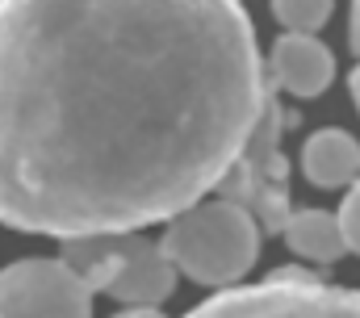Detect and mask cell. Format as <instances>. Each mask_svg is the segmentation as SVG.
Returning a JSON list of instances; mask_svg holds the SVG:
<instances>
[{"instance_id": "1", "label": "cell", "mask_w": 360, "mask_h": 318, "mask_svg": "<svg viewBox=\"0 0 360 318\" xmlns=\"http://www.w3.org/2000/svg\"><path fill=\"white\" fill-rule=\"evenodd\" d=\"M269 96L243 0H0V222H172L218 193Z\"/></svg>"}, {"instance_id": "2", "label": "cell", "mask_w": 360, "mask_h": 318, "mask_svg": "<svg viewBox=\"0 0 360 318\" xmlns=\"http://www.w3.org/2000/svg\"><path fill=\"white\" fill-rule=\"evenodd\" d=\"M160 243L188 281L226 289L260 260V218L231 197H210L176 214Z\"/></svg>"}, {"instance_id": "3", "label": "cell", "mask_w": 360, "mask_h": 318, "mask_svg": "<svg viewBox=\"0 0 360 318\" xmlns=\"http://www.w3.org/2000/svg\"><path fill=\"white\" fill-rule=\"evenodd\" d=\"M63 260L89 281L92 293H109L122 306H160L176 289V264L164 243L134 231L63 238Z\"/></svg>"}, {"instance_id": "4", "label": "cell", "mask_w": 360, "mask_h": 318, "mask_svg": "<svg viewBox=\"0 0 360 318\" xmlns=\"http://www.w3.org/2000/svg\"><path fill=\"white\" fill-rule=\"evenodd\" d=\"M184 318H360V289L319 281L306 268H276L256 285L222 289Z\"/></svg>"}, {"instance_id": "5", "label": "cell", "mask_w": 360, "mask_h": 318, "mask_svg": "<svg viewBox=\"0 0 360 318\" xmlns=\"http://www.w3.org/2000/svg\"><path fill=\"white\" fill-rule=\"evenodd\" d=\"M281 126H285L281 105H276V96H269L252 139L243 143L235 167L218 184V197H231V201L248 205L269 235H285V222L293 214V205H289V163L281 155Z\"/></svg>"}, {"instance_id": "6", "label": "cell", "mask_w": 360, "mask_h": 318, "mask_svg": "<svg viewBox=\"0 0 360 318\" xmlns=\"http://www.w3.org/2000/svg\"><path fill=\"white\" fill-rule=\"evenodd\" d=\"M0 318H92V285L59 260H17L0 268Z\"/></svg>"}, {"instance_id": "7", "label": "cell", "mask_w": 360, "mask_h": 318, "mask_svg": "<svg viewBox=\"0 0 360 318\" xmlns=\"http://www.w3.org/2000/svg\"><path fill=\"white\" fill-rule=\"evenodd\" d=\"M269 80L289 96H323L335 80V59L314 34H285L276 38L269 59Z\"/></svg>"}, {"instance_id": "8", "label": "cell", "mask_w": 360, "mask_h": 318, "mask_svg": "<svg viewBox=\"0 0 360 318\" xmlns=\"http://www.w3.org/2000/svg\"><path fill=\"white\" fill-rule=\"evenodd\" d=\"M302 172L319 189H348L360 180V143L348 130H314L302 147Z\"/></svg>"}, {"instance_id": "9", "label": "cell", "mask_w": 360, "mask_h": 318, "mask_svg": "<svg viewBox=\"0 0 360 318\" xmlns=\"http://www.w3.org/2000/svg\"><path fill=\"white\" fill-rule=\"evenodd\" d=\"M285 243H289V251H297L302 260H314V264H335L344 251H352L344 218L327 214V210H297V214H289Z\"/></svg>"}, {"instance_id": "10", "label": "cell", "mask_w": 360, "mask_h": 318, "mask_svg": "<svg viewBox=\"0 0 360 318\" xmlns=\"http://www.w3.org/2000/svg\"><path fill=\"white\" fill-rule=\"evenodd\" d=\"M272 17L293 34H314L331 17V0H272Z\"/></svg>"}, {"instance_id": "11", "label": "cell", "mask_w": 360, "mask_h": 318, "mask_svg": "<svg viewBox=\"0 0 360 318\" xmlns=\"http://www.w3.org/2000/svg\"><path fill=\"white\" fill-rule=\"evenodd\" d=\"M340 218H344V231H348V247L360 255V180L348 189V201L340 205Z\"/></svg>"}, {"instance_id": "12", "label": "cell", "mask_w": 360, "mask_h": 318, "mask_svg": "<svg viewBox=\"0 0 360 318\" xmlns=\"http://www.w3.org/2000/svg\"><path fill=\"white\" fill-rule=\"evenodd\" d=\"M113 318H164L155 306H130V310H122V314H113Z\"/></svg>"}, {"instance_id": "13", "label": "cell", "mask_w": 360, "mask_h": 318, "mask_svg": "<svg viewBox=\"0 0 360 318\" xmlns=\"http://www.w3.org/2000/svg\"><path fill=\"white\" fill-rule=\"evenodd\" d=\"M348 38H352V51L360 55V0H352V34Z\"/></svg>"}, {"instance_id": "14", "label": "cell", "mask_w": 360, "mask_h": 318, "mask_svg": "<svg viewBox=\"0 0 360 318\" xmlns=\"http://www.w3.org/2000/svg\"><path fill=\"white\" fill-rule=\"evenodd\" d=\"M352 101H356V109H360V68L352 72Z\"/></svg>"}]
</instances>
